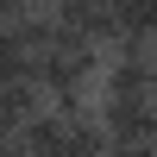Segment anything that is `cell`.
I'll list each match as a JSON object with an SVG mask.
<instances>
[{
  "mask_svg": "<svg viewBox=\"0 0 157 157\" xmlns=\"http://www.w3.org/2000/svg\"><path fill=\"white\" fill-rule=\"evenodd\" d=\"M107 157H157L151 145H107Z\"/></svg>",
  "mask_w": 157,
  "mask_h": 157,
  "instance_id": "cell-2",
  "label": "cell"
},
{
  "mask_svg": "<svg viewBox=\"0 0 157 157\" xmlns=\"http://www.w3.org/2000/svg\"><path fill=\"white\" fill-rule=\"evenodd\" d=\"M44 6H50V0H44Z\"/></svg>",
  "mask_w": 157,
  "mask_h": 157,
  "instance_id": "cell-7",
  "label": "cell"
},
{
  "mask_svg": "<svg viewBox=\"0 0 157 157\" xmlns=\"http://www.w3.org/2000/svg\"><path fill=\"white\" fill-rule=\"evenodd\" d=\"M145 107H151V113H157V82H151V94H145Z\"/></svg>",
  "mask_w": 157,
  "mask_h": 157,
  "instance_id": "cell-4",
  "label": "cell"
},
{
  "mask_svg": "<svg viewBox=\"0 0 157 157\" xmlns=\"http://www.w3.org/2000/svg\"><path fill=\"white\" fill-rule=\"evenodd\" d=\"M69 126H75V120H63L57 107H38L32 120L13 132V145H19L25 157H63V145H69Z\"/></svg>",
  "mask_w": 157,
  "mask_h": 157,
  "instance_id": "cell-1",
  "label": "cell"
},
{
  "mask_svg": "<svg viewBox=\"0 0 157 157\" xmlns=\"http://www.w3.org/2000/svg\"><path fill=\"white\" fill-rule=\"evenodd\" d=\"M0 157H25V151H19V145H13V138H6V145H0Z\"/></svg>",
  "mask_w": 157,
  "mask_h": 157,
  "instance_id": "cell-3",
  "label": "cell"
},
{
  "mask_svg": "<svg viewBox=\"0 0 157 157\" xmlns=\"http://www.w3.org/2000/svg\"><path fill=\"white\" fill-rule=\"evenodd\" d=\"M151 75H157V38H151Z\"/></svg>",
  "mask_w": 157,
  "mask_h": 157,
  "instance_id": "cell-5",
  "label": "cell"
},
{
  "mask_svg": "<svg viewBox=\"0 0 157 157\" xmlns=\"http://www.w3.org/2000/svg\"><path fill=\"white\" fill-rule=\"evenodd\" d=\"M0 32H6V19H0Z\"/></svg>",
  "mask_w": 157,
  "mask_h": 157,
  "instance_id": "cell-6",
  "label": "cell"
}]
</instances>
